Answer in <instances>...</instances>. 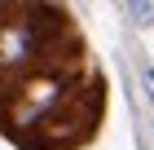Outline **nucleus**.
<instances>
[{
	"label": "nucleus",
	"mask_w": 154,
	"mask_h": 150,
	"mask_svg": "<svg viewBox=\"0 0 154 150\" xmlns=\"http://www.w3.org/2000/svg\"><path fill=\"white\" fill-rule=\"evenodd\" d=\"M123 13H128L137 27H150V22H154V5H145V0H128V5H123Z\"/></svg>",
	"instance_id": "obj_1"
},
{
	"label": "nucleus",
	"mask_w": 154,
	"mask_h": 150,
	"mask_svg": "<svg viewBox=\"0 0 154 150\" xmlns=\"http://www.w3.org/2000/svg\"><path fill=\"white\" fill-rule=\"evenodd\" d=\"M141 80H145V88H150V102H154V62H141Z\"/></svg>",
	"instance_id": "obj_2"
}]
</instances>
